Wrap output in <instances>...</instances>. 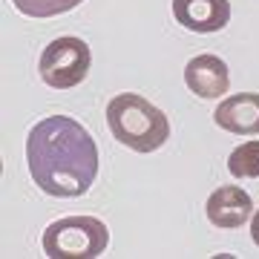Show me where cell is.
Segmentation results:
<instances>
[{"label": "cell", "mask_w": 259, "mask_h": 259, "mask_svg": "<svg viewBox=\"0 0 259 259\" xmlns=\"http://www.w3.org/2000/svg\"><path fill=\"white\" fill-rule=\"evenodd\" d=\"M26 161L35 185L55 199H78L98 179V144L69 115H49L29 130Z\"/></svg>", "instance_id": "obj_1"}, {"label": "cell", "mask_w": 259, "mask_h": 259, "mask_svg": "<svg viewBox=\"0 0 259 259\" xmlns=\"http://www.w3.org/2000/svg\"><path fill=\"white\" fill-rule=\"evenodd\" d=\"M107 124L115 141L136 153H153L170 139V121L136 93H121L107 104Z\"/></svg>", "instance_id": "obj_2"}, {"label": "cell", "mask_w": 259, "mask_h": 259, "mask_svg": "<svg viewBox=\"0 0 259 259\" xmlns=\"http://www.w3.org/2000/svg\"><path fill=\"white\" fill-rule=\"evenodd\" d=\"M107 242L110 231L98 216H66L44 231V253L49 259H95Z\"/></svg>", "instance_id": "obj_3"}, {"label": "cell", "mask_w": 259, "mask_h": 259, "mask_svg": "<svg viewBox=\"0 0 259 259\" xmlns=\"http://www.w3.org/2000/svg\"><path fill=\"white\" fill-rule=\"evenodd\" d=\"M90 47L83 44L81 37H58L52 40L47 49H44V55H40V78L47 87L52 90H72L78 83L87 78L90 72Z\"/></svg>", "instance_id": "obj_4"}, {"label": "cell", "mask_w": 259, "mask_h": 259, "mask_svg": "<svg viewBox=\"0 0 259 259\" xmlns=\"http://www.w3.org/2000/svg\"><path fill=\"white\" fill-rule=\"evenodd\" d=\"M185 81L190 87V93L204 98V101H213L231 90V75H228V64L216 55H196L187 61L185 66Z\"/></svg>", "instance_id": "obj_5"}, {"label": "cell", "mask_w": 259, "mask_h": 259, "mask_svg": "<svg viewBox=\"0 0 259 259\" xmlns=\"http://www.w3.org/2000/svg\"><path fill=\"white\" fill-rule=\"evenodd\" d=\"M173 15L190 32H219L231 20V3L228 0H173Z\"/></svg>", "instance_id": "obj_6"}, {"label": "cell", "mask_w": 259, "mask_h": 259, "mask_svg": "<svg viewBox=\"0 0 259 259\" xmlns=\"http://www.w3.org/2000/svg\"><path fill=\"white\" fill-rule=\"evenodd\" d=\"M253 213V202L250 196L236 185H225L216 187L207 199V219H210L216 228L222 231H233V228H242V225L250 219Z\"/></svg>", "instance_id": "obj_7"}, {"label": "cell", "mask_w": 259, "mask_h": 259, "mask_svg": "<svg viewBox=\"0 0 259 259\" xmlns=\"http://www.w3.org/2000/svg\"><path fill=\"white\" fill-rule=\"evenodd\" d=\"M213 118L222 130L233 136H259V93H236L228 95Z\"/></svg>", "instance_id": "obj_8"}, {"label": "cell", "mask_w": 259, "mask_h": 259, "mask_svg": "<svg viewBox=\"0 0 259 259\" xmlns=\"http://www.w3.org/2000/svg\"><path fill=\"white\" fill-rule=\"evenodd\" d=\"M228 170L236 179H256L259 176V141H245L228 156Z\"/></svg>", "instance_id": "obj_9"}, {"label": "cell", "mask_w": 259, "mask_h": 259, "mask_svg": "<svg viewBox=\"0 0 259 259\" xmlns=\"http://www.w3.org/2000/svg\"><path fill=\"white\" fill-rule=\"evenodd\" d=\"M12 3L29 18H55V15H64V12L81 6L83 0H12Z\"/></svg>", "instance_id": "obj_10"}, {"label": "cell", "mask_w": 259, "mask_h": 259, "mask_svg": "<svg viewBox=\"0 0 259 259\" xmlns=\"http://www.w3.org/2000/svg\"><path fill=\"white\" fill-rule=\"evenodd\" d=\"M250 239L259 245V210H256V216H253V222H250Z\"/></svg>", "instance_id": "obj_11"}]
</instances>
